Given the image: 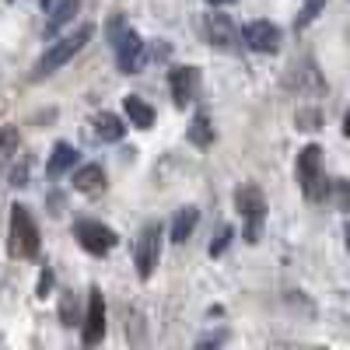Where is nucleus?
<instances>
[{"label": "nucleus", "mask_w": 350, "mask_h": 350, "mask_svg": "<svg viewBox=\"0 0 350 350\" xmlns=\"http://www.w3.org/2000/svg\"><path fill=\"white\" fill-rule=\"evenodd\" d=\"M92 36H95V28L92 25H81L74 36H67V39H60L56 46H49L46 53H42V60L36 64V70H32V81H42V77H49V74H56L64 64H70L74 56L92 42Z\"/></svg>", "instance_id": "obj_1"}, {"label": "nucleus", "mask_w": 350, "mask_h": 350, "mask_svg": "<svg viewBox=\"0 0 350 350\" xmlns=\"http://www.w3.org/2000/svg\"><path fill=\"white\" fill-rule=\"evenodd\" d=\"M298 183H301L305 200H312V203L326 200L329 183L323 175V148H319V144H308V148L298 154Z\"/></svg>", "instance_id": "obj_2"}, {"label": "nucleus", "mask_w": 350, "mask_h": 350, "mask_svg": "<svg viewBox=\"0 0 350 350\" xmlns=\"http://www.w3.org/2000/svg\"><path fill=\"white\" fill-rule=\"evenodd\" d=\"M11 256L14 259H36L39 256V228L32 221V214H28V207H18L11 211Z\"/></svg>", "instance_id": "obj_3"}, {"label": "nucleus", "mask_w": 350, "mask_h": 350, "mask_svg": "<svg viewBox=\"0 0 350 350\" xmlns=\"http://www.w3.org/2000/svg\"><path fill=\"white\" fill-rule=\"evenodd\" d=\"M112 46H116V64H120L123 74L144 67V39L123 25V18H112Z\"/></svg>", "instance_id": "obj_4"}, {"label": "nucleus", "mask_w": 350, "mask_h": 350, "mask_svg": "<svg viewBox=\"0 0 350 350\" xmlns=\"http://www.w3.org/2000/svg\"><path fill=\"white\" fill-rule=\"evenodd\" d=\"M235 207L245 221V239L249 242H259V228H262V217H267V196L256 183H245L235 189Z\"/></svg>", "instance_id": "obj_5"}, {"label": "nucleus", "mask_w": 350, "mask_h": 350, "mask_svg": "<svg viewBox=\"0 0 350 350\" xmlns=\"http://www.w3.org/2000/svg\"><path fill=\"white\" fill-rule=\"evenodd\" d=\"M133 259H137V273L140 280H151V273L158 270V259H161V228L158 224H148L137 239V249H133Z\"/></svg>", "instance_id": "obj_6"}, {"label": "nucleus", "mask_w": 350, "mask_h": 350, "mask_svg": "<svg viewBox=\"0 0 350 350\" xmlns=\"http://www.w3.org/2000/svg\"><path fill=\"white\" fill-rule=\"evenodd\" d=\"M74 235L84 245V252H92V256H105L116 245V231L105 228V224H98V221H77L74 224Z\"/></svg>", "instance_id": "obj_7"}, {"label": "nucleus", "mask_w": 350, "mask_h": 350, "mask_svg": "<svg viewBox=\"0 0 350 350\" xmlns=\"http://www.w3.org/2000/svg\"><path fill=\"white\" fill-rule=\"evenodd\" d=\"M84 347H98L105 336V298L102 291L92 287L88 291V315H84Z\"/></svg>", "instance_id": "obj_8"}, {"label": "nucleus", "mask_w": 350, "mask_h": 350, "mask_svg": "<svg viewBox=\"0 0 350 350\" xmlns=\"http://www.w3.org/2000/svg\"><path fill=\"white\" fill-rule=\"evenodd\" d=\"M168 84H172V98L179 109L193 105L196 95H200V70L196 67H175L168 74Z\"/></svg>", "instance_id": "obj_9"}, {"label": "nucleus", "mask_w": 350, "mask_h": 350, "mask_svg": "<svg viewBox=\"0 0 350 350\" xmlns=\"http://www.w3.org/2000/svg\"><path fill=\"white\" fill-rule=\"evenodd\" d=\"M242 39L256 53H277L280 49V28L273 21H249L242 28Z\"/></svg>", "instance_id": "obj_10"}, {"label": "nucleus", "mask_w": 350, "mask_h": 350, "mask_svg": "<svg viewBox=\"0 0 350 350\" xmlns=\"http://www.w3.org/2000/svg\"><path fill=\"white\" fill-rule=\"evenodd\" d=\"M207 39L214 42V46H221V49H235V42H239V28L231 25V18H224V14H207Z\"/></svg>", "instance_id": "obj_11"}, {"label": "nucleus", "mask_w": 350, "mask_h": 350, "mask_svg": "<svg viewBox=\"0 0 350 350\" xmlns=\"http://www.w3.org/2000/svg\"><path fill=\"white\" fill-rule=\"evenodd\" d=\"M74 189L84 193V196L102 193V189H105V172H102V165H81V168L74 172Z\"/></svg>", "instance_id": "obj_12"}, {"label": "nucleus", "mask_w": 350, "mask_h": 350, "mask_svg": "<svg viewBox=\"0 0 350 350\" xmlns=\"http://www.w3.org/2000/svg\"><path fill=\"white\" fill-rule=\"evenodd\" d=\"M74 161H81V158H77V151L70 148V144H56L53 154H49V165H46V175L49 179H60V175H67L74 168Z\"/></svg>", "instance_id": "obj_13"}, {"label": "nucleus", "mask_w": 350, "mask_h": 350, "mask_svg": "<svg viewBox=\"0 0 350 350\" xmlns=\"http://www.w3.org/2000/svg\"><path fill=\"white\" fill-rule=\"evenodd\" d=\"M123 112H126V120H130L133 126H140V130H148V126L154 123V109L144 102V98H137V95H126V98H123Z\"/></svg>", "instance_id": "obj_14"}, {"label": "nucleus", "mask_w": 350, "mask_h": 350, "mask_svg": "<svg viewBox=\"0 0 350 350\" xmlns=\"http://www.w3.org/2000/svg\"><path fill=\"white\" fill-rule=\"evenodd\" d=\"M77 11H81V0H60V4L53 8L49 21H46V36H56V32H60L64 25H70Z\"/></svg>", "instance_id": "obj_15"}, {"label": "nucleus", "mask_w": 350, "mask_h": 350, "mask_svg": "<svg viewBox=\"0 0 350 350\" xmlns=\"http://www.w3.org/2000/svg\"><path fill=\"white\" fill-rule=\"evenodd\" d=\"M196 221H200V211H196V207H183L179 214H175V221H172V242L183 245V242L193 235Z\"/></svg>", "instance_id": "obj_16"}, {"label": "nucleus", "mask_w": 350, "mask_h": 350, "mask_svg": "<svg viewBox=\"0 0 350 350\" xmlns=\"http://www.w3.org/2000/svg\"><path fill=\"white\" fill-rule=\"evenodd\" d=\"M189 144H196L200 151H207L211 144H214V126L207 120V112H196L193 116V123H189Z\"/></svg>", "instance_id": "obj_17"}, {"label": "nucleus", "mask_w": 350, "mask_h": 350, "mask_svg": "<svg viewBox=\"0 0 350 350\" xmlns=\"http://www.w3.org/2000/svg\"><path fill=\"white\" fill-rule=\"evenodd\" d=\"M95 137L105 140V144H116V140L123 137V123L116 120L112 112H98V116H95Z\"/></svg>", "instance_id": "obj_18"}, {"label": "nucleus", "mask_w": 350, "mask_h": 350, "mask_svg": "<svg viewBox=\"0 0 350 350\" xmlns=\"http://www.w3.org/2000/svg\"><path fill=\"white\" fill-rule=\"evenodd\" d=\"M18 148H21V133H18V126H4V130H0V168L11 165V161L18 158Z\"/></svg>", "instance_id": "obj_19"}, {"label": "nucleus", "mask_w": 350, "mask_h": 350, "mask_svg": "<svg viewBox=\"0 0 350 350\" xmlns=\"http://www.w3.org/2000/svg\"><path fill=\"white\" fill-rule=\"evenodd\" d=\"M323 11H326V0H305V8L298 11V21H295V25H298V28H308Z\"/></svg>", "instance_id": "obj_20"}, {"label": "nucleus", "mask_w": 350, "mask_h": 350, "mask_svg": "<svg viewBox=\"0 0 350 350\" xmlns=\"http://www.w3.org/2000/svg\"><path fill=\"white\" fill-rule=\"evenodd\" d=\"M231 239H235V231H231L228 224H221V228H217V239H211V256H221Z\"/></svg>", "instance_id": "obj_21"}, {"label": "nucleus", "mask_w": 350, "mask_h": 350, "mask_svg": "<svg viewBox=\"0 0 350 350\" xmlns=\"http://www.w3.org/2000/svg\"><path fill=\"white\" fill-rule=\"evenodd\" d=\"M74 319H77L74 295H64V301H60V323H64V326H74Z\"/></svg>", "instance_id": "obj_22"}, {"label": "nucleus", "mask_w": 350, "mask_h": 350, "mask_svg": "<svg viewBox=\"0 0 350 350\" xmlns=\"http://www.w3.org/2000/svg\"><path fill=\"white\" fill-rule=\"evenodd\" d=\"M49 291H53V270H42V277H39V287H36V295H39V298H46Z\"/></svg>", "instance_id": "obj_23"}, {"label": "nucleus", "mask_w": 350, "mask_h": 350, "mask_svg": "<svg viewBox=\"0 0 350 350\" xmlns=\"http://www.w3.org/2000/svg\"><path fill=\"white\" fill-rule=\"evenodd\" d=\"M25 179H28V161H21V165L11 172V183H14V186H25Z\"/></svg>", "instance_id": "obj_24"}, {"label": "nucleus", "mask_w": 350, "mask_h": 350, "mask_svg": "<svg viewBox=\"0 0 350 350\" xmlns=\"http://www.w3.org/2000/svg\"><path fill=\"white\" fill-rule=\"evenodd\" d=\"M221 340H224V336H203V340L196 343V350H221Z\"/></svg>", "instance_id": "obj_25"}, {"label": "nucleus", "mask_w": 350, "mask_h": 350, "mask_svg": "<svg viewBox=\"0 0 350 350\" xmlns=\"http://www.w3.org/2000/svg\"><path fill=\"white\" fill-rule=\"evenodd\" d=\"M298 123H301V126H319V116H315V112H308V116H298Z\"/></svg>", "instance_id": "obj_26"}, {"label": "nucleus", "mask_w": 350, "mask_h": 350, "mask_svg": "<svg viewBox=\"0 0 350 350\" xmlns=\"http://www.w3.org/2000/svg\"><path fill=\"white\" fill-rule=\"evenodd\" d=\"M207 4H214V8H221V4H235V0H207Z\"/></svg>", "instance_id": "obj_27"}, {"label": "nucleus", "mask_w": 350, "mask_h": 350, "mask_svg": "<svg viewBox=\"0 0 350 350\" xmlns=\"http://www.w3.org/2000/svg\"><path fill=\"white\" fill-rule=\"evenodd\" d=\"M39 4H42V8H53V4H56V0H39Z\"/></svg>", "instance_id": "obj_28"}]
</instances>
